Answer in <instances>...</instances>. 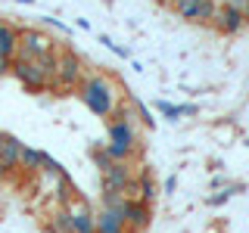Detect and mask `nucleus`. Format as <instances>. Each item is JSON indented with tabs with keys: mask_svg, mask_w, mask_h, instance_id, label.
Here are the masks:
<instances>
[{
	"mask_svg": "<svg viewBox=\"0 0 249 233\" xmlns=\"http://www.w3.org/2000/svg\"><path fill=\"white\" fill-rule=\"evenodd\" d=\"M47 230H50V233H72V215H69V212H56L53 221L47 224Z\"/></svg>",
	"mask_w": 249,
	"mask_h": 233,
	"instance_id": "15",
	"label": "nucleus"
},
{
	"mask_svg": "<svg viewBox=\"0 0 249 233\" xmlns=\"http://www.w3.org/2000/svg\"><path fill=\"white\" fill-rule=\"evenodd\" d=\"M181 109V115H196L199 112V106H193V103H187V106H178Z\"/></svg>",
	"mask_w": 249,
	"mask_h": 233,
	"instance_id": "24",
	"label": "nucleus"
},
{
	"mask_svg": "<svg viewBox=\"0 0 249 233\" xmlns=\"http://www.w3.org/2000/svg\"><path fill=\"white\" fill-rule=\"evenodd\" d=\"M44 171H50V174H56V177H62V174H66V171H62V165H59V162H53L50 155L44 159Z\"/></svg>",
	"mask_w": 249,
	"mask_h": 233,
	"instance_id": "21",
	"label": "nucleus"
},
{
	"mask_svg": "<svg viewBox=\"0 0 249 233\" xmlns=\"http://www.w3.org/2000/svg\"><path fill=\"white\" fill-rule=\"evenodd\" d=\"M44 159H47V152L25 146V150H22V162H19V168H25V171H37V168H44Z\"/></svg>",
	"mask_w": 249,
	"mask_h": 233,
	"instance_id": "14",
	"label": "nucleus"
},
{
	"mask_svg": "<svg viewBox=\"0 0 249 233\" xmlns=\"http://www.w3.org/2000/svg\"><path fill=\"white\" fill-rule=\"evenodd\" d=\"M6 72H13V59H6L3 53H0V75H6Z\"/></svg>",
	"mask_w": 249,
	"mask_h": 233,
	"instance_id": "23",
	"label": "nucleus"
},
{
	"mask_svg": "<svg viewBox=\"0 0 249 233\" xmlns=\"http://www.w3.org/2000/svg\"><path fill=\"white\" fill-rule=\"evenodd\" d=\"M84 84V66H81V56L75 50H62L59 53V68H56V78H53V87L59 90H75Z\"/></svg>",
	"mask_w": 249,
	"mask_h": 233,
	"instance_id": "2",
	"label": "nucleus"
},
{
	"mask_svg": "<svg viewBox=\"0 0 249 233\" xmlns=\"http://www.w3.org/2000/svg\"><path fill=\"white\" fill-rule=\"evenodd\" d=\"M53 53V37H47L44 31L37 28H25L19 34V56L16 59H28V62H37L44 56H50Z\"/></svg>",
	"mask_w": 249,
	"mask_h": 233,
	"instance_id": "3",
	"label": "nucleus"
},
{
	"mask_svg": "<svg viewBox=\"0 0 249 233\" xmlns=\"http://www.w3.org/2000/svg\"><path fill=\"white\" fill-rule=\"evenodd\" d=\"M131 106H134V109H137V115H140V121H143V124H146V128H156V118H153V115H150V109H146L143 103H140V100H131Z\"/></svg>",
	"mask_w": 249,
	"mask_h": 233,
	"instance_id": "17",
	"label": "nucleus"
},
{
	"mask_svg": "<svg viewBox=\"0 0 249 233\" xmlns=\"http://www.w3.org/2000/svg\"><path fill=\"white\" fill-rule=\"evenodd\" d=\"M243 186H228V190H221V193H215V196H209V205H221V202H228L233 193H240Z\"/></svg>",
	"mask_w": 249,
	"mask_h": 233,
	"instance_id": "18",
	"label": "nucleus"
},
{
	"mask_svg": "<svg viewBox=\"0 0 249 233\" xmlns=\"http://www.w3.org/2000/svg\"><path fill=\"white\" fill-rule=\"evenodd\" d=\"M224 6H233V10H240V13H249V0H224Z\"/></svg>",
	"mask_w": 249,
	"mask_h": 233,
	"instance_id": "22",
	"label": "nucleus"
},
{
	"mask_svg": "<svg viewBox=\"0 0 249 233\" xmlns=\"http://www.w3.org/2000/svg\"><path fill=\"white\" fill-rule=\"evenodd\" d=\"M122 221L128 224L134 233H143L146 227H150V221H153V215H150V205L146 202H140V199H128L122 205Z\"/></svg>",
	"mask_w": 249,
	"mask_h": 233,
	"instance_id": "5",
	"label": "nucleus"
},
{
	"mask_svg": "<svg viewBox=\"0 0 249 233\" xmlns=\"http://www.w3.org/2000/svg\"><path fill=\"white\" fill-rule=\"evenodd\" d=\"M156 3H159V6H175L178 0H156Z\"/></svg>",
	"mask_w": 249,
	"mask_h": 233,
	"instance_id": "26",
	"label": "nucleus"
},
{
	"mask_svg": "<svg viewBox=\"0 0 249 233\" xmlns=\"http://www.w3.org/2000/svg\"><path fill=\"white\" fill-rule=\"evenodd\" d=\"M81 103L88 106L93 115H100V118H109V115L115 112V103H112V84H109V78H103V75L84 78V84H81Z\"/></svg>",
	"mask_w": 249,
	"mask_h": 233,
	"instance_id": "1",
	"label": "nucleus"
},
{
	"mask_svg": "<svg viewBox=\"0 0 249 233\" xmlns=\"http://www.w3.org/2000/svg\"><path fill=\"white\" fill-rule=\"evenodd\" d=\"M22 150H25V143H19L13 134H6V131H0V162H3L6 168H19L22 162Z\"/></svg>",
	"mask_w": 249,
	"mask_h": 233,
	"instance_id": "9",
	"label": "nucleus"
},
{
	"mask_svg": "<svg viewBox=\"0 0 249 233\" xmlns=\"http://www.w3.org/2000/svg\"><path fill=\"white\" fill-rule=\"evenodd\" d=\"M6 174H10V168H6V165H3V162H0V181H3V177H6Z\"/></svg>",
	"mask_w": 249,
	"mask_h": 233,
	"instance_id": "25",
	"label": "nucleus"
},
{
	"mask_svg": "<svg viewBox=\"0 0 249 233\" xmlns=\"http://www.w3.org/2000/svg\"><path fill=\"white\" fill-rule=\"evenodd\" d=\"M243 25H246V16L240 10H233V6H218V13L212 19V28L218 34H237Z\"/></svg>",
	"mask_w": 249,
	"mask_h": 233,
	"instance_id": "8",
	"label": "nucleus"
},
{
	"mask_svg": "<svg viewBox=\"0 0 249 233\" xmlns=\"http://www.w3.org/2000/svg\"><path fill=\"white\" fill-rule=\"evenodd\" d=\"M72 215V233H97V215H90V208L84 205H75V212H69Z\"/></svg>",
	"mask_w": 249,
	"mask_h": 233,
	"instance_id": "11",
	"label": "nucleus"
},
{
	"mask_svg": "<svg viewBox=\"0 0 249 233\" xmlns=\"http://www.w3.org/2000/svg\"><path fill=\"white\" fill-rule=\"evenodd\" d=\"M215 13H218V6L212 3V0H206V3H202V6H199V13H196V16H193V22H196V25H206V22H209V25H212V19H215Z\"/></svg>",
	"mask_w": 249,
	"mask_h": 233,
	"instance_id": "16",
	"label": "nucleus"
},
{
	"mask_svg": "<svg viewBox=\"0 0 249 233\" xmlns=\"http://www.w3.org/2000/svg\"><path fill=\"white\" fill-rule=\"evenodd\" d=\"M100 44H106V47H109V50H112V53H115V56H122V59H128V56H131V50H124V47H119V44H115V41H112V37H106V34H103V37H100Z\"/></svg>",
	"mask_w": 249,
	"mask_h": 233,
	"instance_id": "19",
	"label": "nucleus"
},
{
	"mask_svg": "<svg viewBox=\"0 0 249 233\" xmlns=\"http://www.w3.org/2000/svg\"><path fill=\"white\" fill-rule=\"evenodd\" d=\"M97 233H128V224L122 221L119 212H109V208H103V212L97 215Z\"/></svg>",
	"mask_w": 249,
	"mask_h": 233,
	"instance_id": "12",
	"label": "nucleus"
},
{
	"mask_svg": "<svg viewBox=\"0 0 249 233\" xmlns=\"http://www.w3.org/2000/svg\"><path fill=\"white\" fill-rule=\"evenodd\" d=\"M156 109H159L162 115H168L171 121H178V115H181V109H178V106H171V103H162V100L156 103Z\"/></svg>",
	"mask_w": 249,
	"mask_h": 233,
	"instance_id": "20",
	"label": "nucleus"
},
{
	"mask_svg": "<svg viewBox=\"0 0 249 233\" xmlns=\"http://www.w3.org/2000/svg\"><path fill=\"white\" fill-rule=\"evenodd\" d=\"M109 143L124 146V150H134V143H137V131H134V118H131V112H122V115H119V121L109 124Z\"/></svg>",
	"mask_w": 249,
	"mask_h": 233,
	"instance_id": "6",
	"label": "nucleus"
},
{
	"mask_svg": "<svg viewBox=\"0 0 249 233\" xmlns=\"http://www.w3.org/2000/svg\"><path fill=\"white\" fill-rule=\"evenodd\" d=\"M19 28H13L10 22H0V53L6 59H16L19 56Z\"/></svg>",
	"mask_w": 249,
	"mask_h": 233,
	"instance_id": "10",
	"label": "nucleus"
},
{
	"mask_svg": "<svg viewBox=\"0 0 249 233\" xmlns=\"http://www.w3.org/2000/svg\"><path fill=\"white\" fill-rule=\"evenodd\" d=\"M246 25H249V13H246Z\"/></svg>",
	"mask_w": 249,
	"mask_h": 233,
	"instance_id": "27",
	"label": "nucleus"
},
{
	"mask_svg": "<svg viewBox=\"0 0 249 233\" xmlns=\"http://www.w3.org/2000/svg\"><path fill=\"white\" fill-rule=\"evenodd\" d=\"M134 186V177H131V168L124 162H115L109 171H103V193H124Z\"/></svg>",
	"mask_w": 249,
	"mask_h": 233,
	"instance_id": "7",
	"label": "nucleus"
},
{
	"mask_svg": "<svg viewBox=\"0 0 249 233\" xmlns=\"http://www.w3.org/2000/svg\"><path fill=\"white\" fill-rule=\"evenodd\" d=\"M13 75L25 84L28 90H44V87H53V81L44 75V68L37 62H28V59H13Z\"/></svg>",
	"mask_w": 249,
	"mask_h": 233,
	"instance_id": "4",
	"label": "nucleus"
},
{
	"mask_svg": "<svg viewBox=\"0 0 249 233\" xmlns=\"http://www.w3.org/2000/svg\"><path fill=\"white\" fill-rule=\"evenodd\" d=\"M206 3V0H178L171 10H175V16L178 19H184V22H193V16L199 13V6Z\"/></svg>",
	"mask_w": 249,
	"mask_h": 233,
	"instance_id": "13",
	"label": "nucleus"
}]
</instances>
